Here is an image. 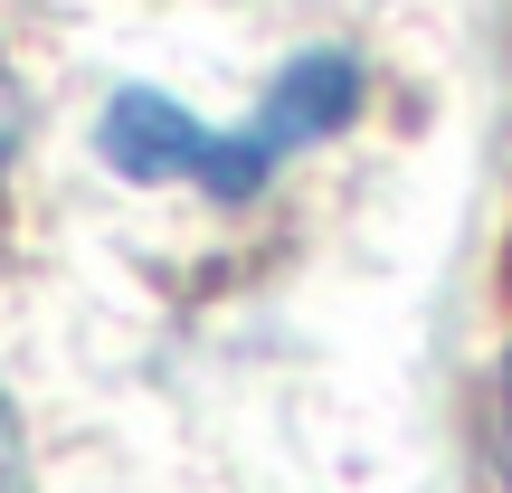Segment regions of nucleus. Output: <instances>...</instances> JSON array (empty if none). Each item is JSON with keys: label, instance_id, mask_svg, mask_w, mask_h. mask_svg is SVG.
I'll list each match as a JSON object with an SVG mask.
<instances>
[{"label": "nucleus", "instance_id": "f257e3e1", "mask_svg": "<svg viewBox=\"0 0 512 493\" xmlns=\"http://www.w3.org/2000/svg\"><path fill=\"white\" fill-rule=\"evenodd\" d=\"M351 105H361V67L323 48V57H294V67L275 76V95L256 105V124H238V133H219V124H200V114H181V105L133 86V95H114L95 143H105V162L133 171V181H190V190H209V200H247L285 152L342 133Z\"/></svg>", "mask_w": 512, "mask_h": 493}, {"label": "nucleus", "instance_id": "f03ea898", "mask_svg": "<svg viewBox=\"0 0 512 493\" xmlns=\"http://www.w3.org/2000/svg\"><path fill=\"white\" fill-rule=\"evenodd\" d=\"M0 493H29V437H19L10 389H0Z\"/></svg>", "mask_w": 512, "mask_h": 493}, {"label": "nucleus", "instance_id": "7ed1b4c3", "mask_svg": "<svg viewBox=\"0 0 512 493\" xmlns=\"http://www.w3.org/2000/svg\"><path fill=\"white\" fill-rule=\"evenodd\" d=\"M19 124H29V105H19V76L0 67V171H10V152H19Z\"/></svg>", "mask_w": 512, "mask_h": 493}, {"label": "nucleus", "instance_id": "20e7f679", "mask_svg": "<svg viewBox=\"0 0 512 493\" xmlns=\"http://www.w3.org/2000/svg\"><path fill=\"white\" fill-rule=\"evenodd\" d=\"M503 493H512V380H503Z\"/></svg>", "mask_w": 512, "mask_h": 493}]
</instances>
